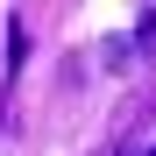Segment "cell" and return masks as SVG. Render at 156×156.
Returning <instances> with one entry per match:
<instances>
[{"label": "cell", "mask_w": 156, "mask_h": 156, "mask_svg": "<svg viewBox=\"0 0 156 156\" xmlns=\"http://www.w3.org/2000/svg\"><path fill=\"white\" fill-rule=\"evenodd\" d=\"M99 64H107V71H128V64H135V43H128V36H107V43H99Z\"/></svg>", "instance_id": "1"}, {"label": "cell", "mask_w": 156, "mask_h": 156, "mask_svg": "<svg viewBox=\"0 0 156 156\" xmlns=\"http://www.w3.org/2000/svg\"><path fill=\"white\" fill-rule=\"evenodd\" d=\"M21 57H29V29H21V21H7V85L21 78Z\"/></svg>", "instance_id": "2"}, {"label": "cell", "mask_w": 156, "mask_h": 156, "mask_svg": "<svg viewBox=\"0 0 156 156\" xmlns=\"http://www.w3.org/2000/svg\"><path fill=\"white\" fill-rule=\"evenodd\" d=\"M135 50L156 57V7H142V21H135Z\"/></svg>", "instance_id": "3"}, {"label": "cell", "mask_w": 156, "mask_h": 156, "mask_svg": "<svg viewBox=\"0 0 156 156\" xmlns=\"http://www.w3.org/2000/svg\"><path fill=\"white\" fill-rule=\"evenodd\" d=\"M149 156H156V149H149Z\"/></svg>", "instance_id": "4"}]
</instances>
